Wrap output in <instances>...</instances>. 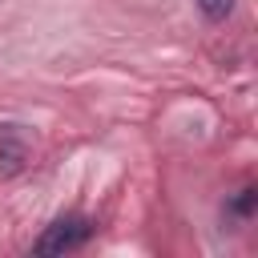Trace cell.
<instances>
[{
  "label": "cell",
  "mask_w": 258,
  "mask_h": 258,
  "mask_svg": "<svg viewBox=\"0 0 258 258\" xmlns=\"http://www.w3.org/2000/svg\"><path fill=\"white\" fill-rule=\"evenodd\" d=\"M89 234H93V222H89V218H81V214H64V218H56V222L36 238L32 250H36V254H69V250L85 246Z\"/></svg>",
  "instance_id": "6da1fadb"
},
{
  "label": "cell",
  "mask_w": 258,
  "mask_h": 258,
  "mask_svg": "<svg viewBox=\"0 0 258 258\" xmlns=\"http://www.w3.org/2000/svg\"><path fill=\"white\" fill-rule=\"evenodd\" d=\"M198 8L210 16V20H226L234 12V0H198Z\"/></svg>",
  "instance_id": "7a4b0ae2"
},
{
  "label": "cell",
  "mask_w": 258,
  "mask_h": 258,
  "mask_svg": "<svg viewBox=\"0 0 258 258\" xmlns=\"http://www.w3.org/2000/svg\"><path fill=\"white\" fill-rule=\"evenodd\" d=\"M250 206H254V189H242L238 202L230 206V214H250Z\"/></svg>",
  "instance_id": "3957f363"
}]
</instances>
